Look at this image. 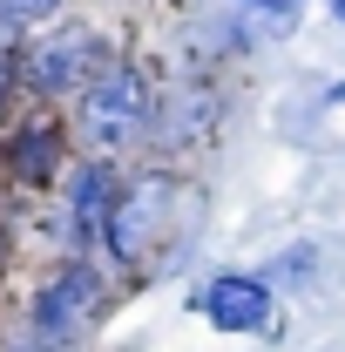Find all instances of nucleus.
Listing matches in <instances>:
<instances>
[{
    "label": "nucleus",
    "mask_w": 345,
    "mask_h": 352,
    "mask_svg": "<svg viewBox=\"0 0 345 352\" xmlns=\"http://www.w3.org/2000/svg\"><path fill=\"white\" fill-rule=\"evenodd\" d=\"M82 129L95 142H129L142 129V82L135 68H102L88 82V102H82Z\"/></svg>",
    "instance_id": "f03ea898"
},
{
    "label": "nucleus",
    "mask_w": 345,
    "mask_h": 352,
    "mask_svg": "<svg viewBox=\"0 0 345 352\" xmlns=\"http://www.w3.org/2000/svg\"><path fill=\"white\" fill-rule=\"evenodd\" d=\"M54 7H61V0H0V14H14V21H41Z\"/></svg>",
    "instance_id": "423d86ee"
},
{
    "label": "nucleus",
    "mask_w": 345,
    "mask_h": 352,
    "mask_svg": "<svg viewBox=\"0 0 345 352\" xmlns=\"http://www.w3.org/2000/svg\"><path fill=\"white\" fill-rule=\"evenodd\" d=\"M95 292H102V278H95L88 264H61V271L47 278L41 292H34L27 339H41V352H61L68 339H75V325L95 311Z\"/></svg>",
    "instance_id": "f257e3e1"
},
{
    "label": "nucleus",
    "mask_w": 345,
    "mask_h": 352,
    "mask_svg": "<svg viewBox=\"0 0 345 352\" xmlns=\"http://www.w3.org/2000/svg\"><path fill=\"white\" fill-rule=\"evenodd\" d=\"M115 183H109V170H75V244H82L95 223H109V210H115Z\"/></svg>",
    "instance_id": "39448f33"
},
{
    "label": "nucleus",
    "mask_w": 345,
    "mask_h": 352,
    "mask_svg": "<svg viewBox=\"0 0 345 352\" xmlns=\"http://www.w3.org/2000/svg\"><path fill=\"white\" fill-rule=\"evenodd\" d=\"M88 61H95V41H88V34H68V41H54V47L34 54V82L41 88H88L95 82Z\"/></svg>",
    "instance_id": "20e7f679"
},
{
    "label": "nucleus",
    "mask_w": 345,
    "mask_h": 352,
    "mask_svg": "<svg viewBox=\"0 0 345 352\" xmlns=\"http://www.w3.org/2000/svg\"><path fill=\"white\" fill-rule=\"evenodd\" d=\"M332 102H345V82H339V88H332Z\"/></svg>",
    "instance_id": "6e6552de"
},
{
    "label": "nucleus",
    "mask_w": 345,
    "mask_h": 352,
    "mask_svg": "<svg viewBox=\"0 0 345 352\" xmlns=\"http://www.w3.org/2000/svg\"><path fill=\"white\" fill-rule=\"evenodd\" d=\"M203 311H210L216 332H258L264 318H271V292H264L258 278H216L210 292H203Z\"/></svg>",
    "instance_id": "7ed1b4c3"
},
{
    "label": "nucleus",
    "mask_w": 345,
    "mask_h": 352,
    "mask_svg": "<svg viewBox=\"0 0 345 352\" xmlns=\"http://www.w3.org/2000/svg\"><path fill=\"white\" fill-rule=\"evenodd\" d=\"M258 7H278V14H291V7H304V0H258Z\"/></svg>",
    "instance_id": "0eeeda50"
},
{
    "label": "nucleus",
    "mask_w": 345,
    "mask_h": 352,
    "mask_svg": "<svg viewBox=\"0 0 345 352\" xmlns=\"http://www.w3.org/2000/svg\"><path fill=\"white\" fill-rule=\"evenodd\" d=\"M339 21H345V0H339Z\"/></svg>",
    "instance_id": "1a4fd4ad"
}]
</instances>
